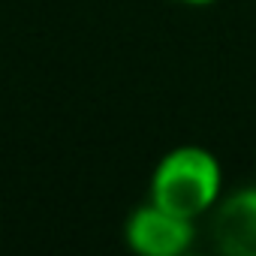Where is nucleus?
<instances>
[{
    "label": "nucleus",
    "instance_id": "1",
    "mask_svg": "<svg viewBox=\"0 0 256 256\" xmlns=\"http://www.w3.org/2000/svg\"><path fill=\"white\" fill-rule=\"evenodd\" d=\"M148 199L187 217L202 220L223 199V166L202 145H178L166 151L148 181Z\"/></svg>",
    "mask_w": 256,
    "mask_h": 256
},
{
    "label": "nucleus",
    "instance_id": "2",
    "mask_svg": "<svg viewBox=\"0 0 256 256\" xmlns=\"http://www.w3.org/2000/svg\"><path fill=\"white\" fill-rule=\"evenodd\" d=\"M124 241L142 256H181L196 244V220H187L148 199L126 214Z\"/></svg>",
    "mask_w": 256,
    "mask_h": 256
},
{
    "label": "nucleus",
    "instance_id": "3",
    "mask_svg": "<svg viewBox=\"0 0 256 256\" xmlns=\"http://www.w3.org/2000/svg\"><path fill=\"white\" fill-rule=\"evenodd\" d=\"M211 217V244L226 256H256V187L223 196Z\"/></svg>",
    "mask_w": 256,
    "mask_h": 256
},
{
    "label": "nucleus",
    "instance_id": "4",
    "mask_svg": "<svg viewBox=\"0 0 256 256\" xmlns=\"http://www.w3.org/2000/svg\"><path fill=\"white\" fill-rule=\"evenodd\" d=\"M178 4H184V6H211L217 0H178Z\"/></svg>",
    "mask_w": 256,
    "mask_h": 256
}]
</instances>
